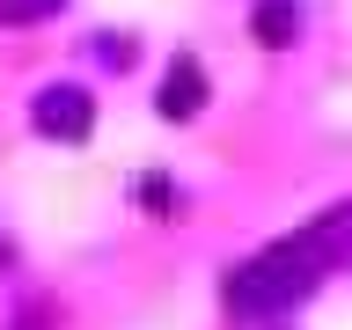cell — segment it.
I'll use <instances>...</instances> for the list:
<instances>
[{"label": "cell", "instance_id": "cell-1", "mask_svg": "<svg viewBox=\"0 0 352 330\" xmlns=\"http://www.w3.org/2000/svg\"><path fill=\"white\" fill-rule=\"evenodd\" d=\"M345 235H352V206H338L323 228H308V235H294V242H272L264 257H250L242 272H228V308H235V316H279V308L308 301V294L323 286L330 250Z\"/></svg>", "mask_w": 352, "mask_h": 330}, {"label": "cell", "instance_id": "cell-2", "mask_svg": "<svg viewBox=\"0 0 352 330\" xmlns=\"http://www.w3.org/2000/svg\"><path fill=\"white\" fill-rule=\"evenodd\" d=\"M30 125L44 132V140H88V125H96V103H88V88H74V81H59V88H44L37 103H30Z\"/></svg>", "mask_w": 352, "mask_h": 330}, {"label": "cell", "instance_id": "cell-3", "mask_svg": "<svg viewBox=\"0 0 352 330\" xmlns=\"http://www.w3.org/2000/svg\"><path fill=\"white\" fill-rule=\"evenodd\" d=\"M206 110V66L184 52V59H169V74H162V118H198Z\"/></svg>", "mask_w": 352, "mask_h": 330}, {"label": "cell", "instance_id": "cell-4", "mask_svg": "<svg viewBox=\"0 0 352 330\" xmlns=\"http://www.w3.org/2000/svg\"><path fill=\"white\" fill-rule=\"evenodd\" d=\"M250 37L264 52H286V44L301 37V0H257V15H250Z\"/></svg>", "mask_w": 352, "mask_h": 330}, {"label": "cell", "instance_id": "cell-5", "mask_svg": "<svg viewBox=\"0 0 352 330\" xmlns=\"http://www.w3.org/2000/svg\"><path fill=\"white\" fill-rule=\"evenodd\" d=\"M66 0H0V22H44V15H59Z\"/></svg>", "mask_w": 352, "mask_h": 330}, {"label": "cell", "instance_id": "cell-6", "mask_svg": "<svg viewBox=\"0 0 352 330\" xmlns=\"http://www.w3.org/2000/svg\"><path fill=\"white\" fill-rule=\"evenodd\" d=\"M0 264H8V250H0Z\"/></svg>", "mask_w": 352, "mask_h": 330}]
</instances>
